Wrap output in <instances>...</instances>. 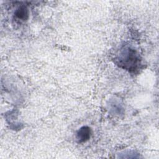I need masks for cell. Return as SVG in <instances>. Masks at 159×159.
Wrapping results in <instances>:
<instances>
[{"instance_id": "obj_1", "label": "cell", "mask_w": 159, "mask_h": 159, "mask_svg": "<svg viewBox=\"0 0 159 159\" xmlns=\"http://www.w3.org/2000/svg\"><path fill=\"white\" fill-rule=\"evenodd\" d=\"M119 66L129 71H134L140 63L139 56L137 52L130 48L124 49L118 58Z\"/></svg>"}, {"instance_id": "obj_2", "label": "cell", "mask_w": 159, "mask_h": 159, "mask_svg": "<svg viewBox=\"0 0 159 159\" xmlns=\"http://www.w3.org/2000/svg\"><path fill=\"white\" fill-rule=\"evenodd\" d=\"M90 134V128L87 126H84L78 131L76 137L80 142H84L89 139Z\"/></svg>"}, {"instance_id": "obj_3", "label": "cell", "mask_w": 159, "mask_h": 159, "mask_svg": "<svg viewBox=\"0 0 159 159\" xmlns=\"http://www.w3.org/2000/svg\"><path fill=\"white\" fill-rule=\"evenodd\" d=\"M15 16L18 19L25 20L28 18V10L25 7L21 6L16 10Z\"/></svg>"}]
</instances>
